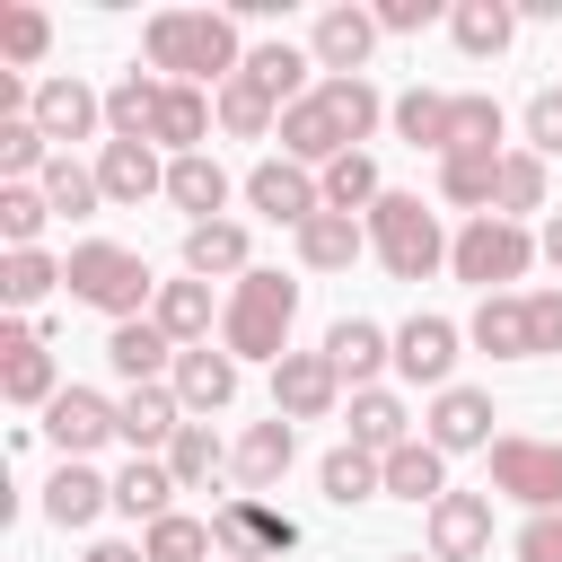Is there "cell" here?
Here are the masks:
<instances>
[{"label": "cell", "instance_id": "cell-1", "mask_svg": "<svg viewBox=\"0 0 562 562\" xmlns=\"http://www.w3.org/2000/svg\"><path fill=\"white\" fill-rule=\"evenodd\" d=\"M378 114H395L369 79H325L316 97H299L290 114H281V149L299 158V167H334V158H351V140H369L378 132Z\"/></svg>", "mask_w": 562, "mask_h": 562}, {"label": "cell", "instance_id": "cell-2", "mask_svg": "<svg viewBox=\"0 0 562 562\" xmlns=\"http://www.w3.org/2000/svg\"><path fill=\"white\" fill-rule=\"evenodd\" d=\"M149 70H176V88H193V79H237L246 70V53H237V26L220 18V9H158L149 18Z\"/></svg>", "mask_w": 562, "mask_h": 562}, {"label": "cell", "instance_id": "cell-3", "mask_svg": "<svg viewBox=\"0 0 562 562\" xmlns=\"http://www.w3.org/2000/svg\"><path fill=\"white\" fill-rule=\"evenodd\" d=\"M290 316H299V281H281V272H246L237 299L220 307V351H228V360H272V369H281Z\"/></svg>", "mask_w": 562, "mask_h": 562}, {"label": "cell", "instance_id": "cell-4", "mask_svg": "<svg viewBox=\"0 0 562 562\" xmlns=\"http://www.w3.org/2000/svg\"><path fill=\"white\" fill-rule=\"evenodd\" d=\"M61 272H70V299L105 307L114 325H132L140 307H158V299H149L158 281H149V263H140L132 246H105V237H88V246H70V263H61Z\"/></svg>", "mask_w": 562, "mask_h": 562}, {"label": "cell", "instance_id": "cell-5", "mask_svg": "<svg viewBox=\"0 0 562 562\" xmlns=\"http://www.w3.org/2000/svg\"><path fill=\"white\" fill-rule=\"evenodd\" d=\"M544 246L518 228V220H501V211H483V220H465V237L448 246V263H457V281H474L483 299H501V281H518L527 263H536Z\"/></svg>", "mask_w": 562, "mask_h": 562}, {"label": "cell", "instance_id": "cell-6", "mask_svg": "<svg viewBox=\"0 0 562 562\" xmlns=\"http://www.w3.org/2000/svg\"><path fill=\"white\" fill-rule=\"evenodd\" d=\"M369 246L386 255L395 281H422L430 263H448V237H439V220L422 211V193H386V202L369 211Z\"/></svg>", "mask_w": 562, "mask_h": 562}, {"label": "cell", "instance_id": "cell-7", "mask_svg": "<svg viewBox=\"0 0 562 562\" xmlns=\"http://www.w3.org/2000/svg\"><path fill=\"white\" fill-rule=\"evenodd\" d=\"M211 536H220V553H228V562H281V553L299 544V518H281L272 501L237 492L228 509H211Z\"/></svg>", "mask_w": 562, "mask_h": 562}, {"label": "cell", "instance_id": "cell-8", "mask_svg": "<svg viewBox=\"0 0 562 562\" xmlns=\"http://www.w3.org/2000/svg\"><path fill=\"white\" fill-rule=\"evenodd\" d=\"M492 492L527 501L536 518L562 509V448L553 439H492Z\"/></svg>", "mask_w": 562, "mask_h": 562}, {"label": "cell", "instance_id": "cell-9", "mask_svg": "<svg viewBox=\"0 0 562 562\" xmlns=\"http://www.w3.org/2000/svg\"><path fill=\"white\" fill-rule=\"evenodd\" d=\"M246 202H255L263 220H281V228H307V220L325 211V184H316L299 158H263V167L246 176Z\"/></svg>", "mask_w": 562, "mask_h": 562}, {"label": "cell", "instance_id": "cell-10", "mask_svg": "<svg viewBox=\"0 0 562 562\" xmlns=\"http://www.w3.org/2000/svg\"><path fill=\"white\" fill-rule=\"evenodd\" d=\"M334 395H342V378H334L325 351H281V369H272V413L281 422H325Z\"/></svg>", "mask_w": 562, "mask_h": 562}, {"label": "cell", "instance_id": "cell-11", "mask_svg": "<svg viewBox=\"0 0 562 562\" xmlns=\"http://www.w3.org/2000/svg\"><path fill=\"white\" fill-rule=\"evenodd\" d=\"M44 430H53V448H61V457H88V448L123 439L114 404H105V395H88V386H61V395L44 404Z\"/></svg>", "mask_w": 562, "mask_h": 562}, {"label": "cell", "instance_id": "cell-12", "mask_svg": "<svg viewBox=\"0 0 562 562\" xmlns=\"http://www.w3.org/2000/svg\"><path fill=\"white\" fill-rule=\"evenodd\" d=\"M0 395L9 404H53L61 395L53 386V351H44L35 325H0Z\"/></svg>", "mask_w": 562, "mask_h": 562}, {"label": "cell", "instance_id": "cell-13", "mask_svg": "<svg viewBox=\"0 0 562 562\" xmlns=\"http://www.w3.org/2000/svg\"><path fill=\"white\" fill-rule=\"evenodd\" d=\"M290 448H299V422H281V413H272V422H255V430L228 448V474H237V492H255V501H263V492L290 474Z\"/></svg>", "mask_w": 562, "mask_h": 562}, {"label": "cell", "instance_id": "cell-14", "mask_svg": "<svg viewBox=\"0 0 562 562\" xmlns=\"http://www.w3.org/2000/svg\"><path fill=\"white\" fill-rule=\"evenodd\" d=\"M492 544V492H448L430 509V562H474Z\"/></svg>", "mask_w": 562, "mask_h": 562}, {"label": "cell", "instance_id": "cell-15", "mask_svg": "<svg viewBox=\"0 0 562 562\" xmlns=\"http://www.w3.org/2000/svg\"><path fill=\"white\" fill-rule=\"evenodd\" d=\"M369 44H378V9H325L307 53H316V70H334V79H360Z\"/></svg>", "mask_w": 562, "mask_h": 562}, {"label": "cell", "instance_id": "cell-16", "mask_svg": "<svg viewBox=\"0 0 562 562\" xmlns=\"http://www.w3.org/2000/svg\"><path fill=\"white\" fill-rule=\"evenodd\" d=\"M26 114H35V132H44V140H88V132H97V114H105V97H97L88 79H44Z\"/></svg>", "mask_w": 562, "mask_h": 562}, {"label": "cell", "instance_id": "cell-17", "mask_svg": "<svg viewBox=\"0 0 562 562\" xmlns=\"http://www.w3.org/2000/svg\"><path fill=\"white\" fill-rule=\"evenodd\" d=\"M465 334H474L492 360H536V299H509V290H501V299H483V307H474V325H465Z\"/></svg>", "mask_w": 562, "mask_h": 562}, {"label": "cell", "instance_id": "cell-18", "mask_svg": "<svg viewBox=\"0 0 562 562\" xmlns=\"http://www.w3.org/2000/svg\"><path fill=\"white\" fill-rule=\"evenodd\" d=\"M395 369L422 378V386H448V369H457V325H448V316H413V325H395Z\"/></svg>", "mask_w": 562, "mask_h": 562}, {"label": "cell", "instance_id": "cell-19", "mask_svg": "<svg viewBox=\"0 0 562 562\" xmlns=\"http://www.w3.org/2000/svg\"><path fill=\"white\" fill-rule=\"evenodd\" d=\"M483 439H492V395H483V386H439V404H430V448L457 457V448H483Z\"/></svg>", "mask_w": 562, "mask_h": 562}, {"label": "cell", "instance_id": "cell-20", "mask_svg": "<svg viewBox=\"0 0 562 562\" xmlns=\"http://www.w3.org/2000/svg\"><path fill=\"white\" fill-rule=\"evenodd\" d=\"M158 334L176 342V351H202L211 342V281H158Z\"/></svg>", "mask_w": 562, "mask_h": 562}, {"label": "cell", "instance_id": "cell-21", "mask_svg": "<svg viewBox=\"0 0 562 562\" xmlns=\"http://www.w3.org/2000/svg\"><path fill=\"white\" fill-rule=\"evenodd\" d=\"M105 360H114L132 386H158V369H167V360H184V351L158 334V316H132V325H114V334H105Z\"/></svg>", "mask_w": 562, "mask_h": 562}, {"label": "cell", "instance_id": "cell-22", "mask_svg": "<svg viewBox=\"0 0 562 562\" xmlns=\"http://www.w3.org/2000/svg\"><path fill=\"white\" fill-rule=\"evenodd\" d=\"M386 492L413 501V509H439V501H448V457H439L430 439H404V448L386 457Z\"/></svg>", "mask_w": 562, "mask_h": 562}, {"label": "cell", "instance_id": "cell-23", "mask_svg": "<svg viewBox=\"0 0 562 562\" xmlns=\"http://www.w3.org/2000/svg\"><path fill=\"white\" fill-rule=\"evenodd\" d=\"M158 105H167V79L123 70V79L105 88V123H114V140H158Z\"/></svg>", "mask_w": 562, "mask_h": 562}, {"label": "cell", "instance_id": "cell-24", "mask_svg": "<svg viewBox=\"0 0 562 562\" xmlns=\"http://www.w3.org/2000/svg\"><path fill=\"white\" fill-rule=\"evenodd\" d=\"M97 184H105V202H140V193L167 184V167L149 158V140H105L97 149Z\"/></svg>", "mask_w": 562, "mask_h": 562}, {"label": "cell", "instance_id": "cell-25", "mask_svg": "<svg viewBox=\"0 0 562 562\" xmlns=\"http://www.w3.org/2000/svg\"><path fill=\"white\" fill-rule=\"evenodd\" d=\"M360 246H369V228H360L351 211H316V220L299 228V263H307V272H351Z\"/></svg>", "mask_w": 562, "mask_h": 562}, {"label": "cell", "instance_id": "cell-26", "mask_svg": "<svg viewBox=\"0 0 562 562\" xmlns=\"http://www.w3.org/2000/svg\"><path fill=\"white\" fill-rule=\"evenodd\" d=\"M105 501H114V483H105L97 465H79V457H70V465L44 483V518H53V527H88Z\"/></svg>", "mask_w": 562, "mask_h": 562}, {"label": "cell", "instance_id": "cell-27", "mask_svg": "<svg viewBox=\"0 0 562 562\" xmlns=\"http://www.w3.org/2000/svg\"><path fill=\"white\" fill-rule=\"evenodd\" d=\"M325 360H334V378H378V360H395V334H378L369 316H342L334 334H325Z\"/></svg>", "mask_w": 562, "mask_h": 562}, {"label": "cell", "instance_id": "cell-28", "mask_svg": "<svg viewBox=\"0 0 562 562\" xmlns=\"http://www.w3.org/2000/svg\"><path fill=\"white\" fill-rule=\"evenodd\" d=\"M228 395H237V360H228V351H211V342H202V351H184V360H176V404L220 413Z\"/></svg>", "mask_w": 562, "mask_h": 562}, {"label": "cell", "instance_id": "cell-29", "mask_svg": "<svg viewBox=\"0 0 562 562\" xmlns=\"http://www.w3.org/2000/svg\"><path fill=\"white\" fill-rule=\"evenodd\" d=\"M176 413H184V404H176V386H132V395L114 404V422H123V439H132V448H167V439L184 430Z\"/></svg>", "mask_w": 562, "mask_h": 562}, {"label": "cell", "instance_id": "cell-30", "mask_svg": "<svg viewBox=\"0 0 562 562\" xmlns=\"http://www.w3.org/2000/svg\"><path fill=\"white\" fill-rule=\"evenodd\" d=\"M184 272H193V281H211V272H237V281H246V228H237V220L184 228Z\"/></svg>", "mask_w": 562, "mask_h": 562}, {"label": "cell", "instance_id": "cell-31", "mask_svg": "<svg viewBox=\"0 0 562 562\" xmlns=\"http://www.w3.org/2000/svg\"><path fill=\"white\" fill-rule=\"evenodd\" d=\"M413 430H404V404L386 395V386H360L351 395V448H369V457H395Z\"/></svg>", "mask_w": 562, "mask_h": 562}, {"label": "cell", "instance_id": "cell-32", "mask_svg": "<svg viewBox=\"0 0 562 562\" xmlns=\"http://www.w3.org/2000/svg\"><path fill=\"white\" fill-rule=\"evenodd\" d=\"M307 70H316V53H299V44H255V53H246V79H263V88L281 97V114H290L299 97H316Z\"/></svg>", "mask_w": 562, "mask_h": 562}, {"label": "cell", "instance_id": "cell-33", "mask_svg": "<svg viewBox=\"0 0 562 562\" xmlns=\"http://www.w3.org/2000/svg\"><path fill=\"white\" fill-rule=\"evenodd\" d=\"M439 193L448 202H465L474 220L492 211V193H501V158L492 149H457V158H439Z\"/></svg>", "mask_w": 562, "mask_h": 562}, {"label": "cell", "instance_id": "cell-34", "mask_svg": "<svg viewBox=\"0 0 562 562\" xmlns=\"http://www.w3.org/2000/svg\"><path fill=\"white\" fill-rule=\"evenodd\" d=\"M167 202H176V211H193V228H202V220H220V202H228L220 158H176V167H167Z\"/></svg>", "mask_w": 562, "mask_h": 562}, {"label": "cell", "instance_id": "cell-35", "mask_svg": "<svg viewBox=\"0 0 562 562\" xmlns=\"http://www.w3.org/2000/svg\"><path fill=\"white\" fill-rule=\"evenodd\" d=\"M316 483H325V501H334V509H360L369 492H386V457H369V448H334Z\"/></svg>", "mask_w": 562, "mask_h": 562}, {"label": "cell", "instance_id": "cell-36", "mask_svg": "<svg viewBox=\"0 0 562 562\" xmlns=\"http://www.w3.org/2000/svg\"><path fill=\"white\" fill-rule=\"evenodd\" d=\"M176 492H184V483H176L158 457H132V465L114 474V509H123V518H167V501H176Z\"/></svg>", "mask_w": 562, "mask_h": 562}, {"label": "cell", "instance_id": "cell-37", "mask_svg": "<svg viewBox=\"0 0 562 562\" xmlns=\"http://www.w3.org/2000/svg\"><path fill=\"white\" fill-rule=\"evenodd\" d=\"M448 26H457V53H474V61H483V53H501V44L518 35V9H501V0H457V9H448Z\"/></svg>", "mask_w": 562, "mask_h": 562}, {"label": "cell", "instance_id": "cell-38", "mask_svg": "<svg viewBox=\"0 0 562 562\" xmlns=\"http://www.w3.org/2000/svg\"><path fill=\"white\" fill-rule=\"evenodd\" d=\"M448 114H457V97H439V88H404L395 97V132L413 149H439V158H448Z\"/></svg>", "mask_w": 562, "mask_h": 562}, {"label": "cell", "instance_id": "cell-39", "mask_svg": "<svg viewBox=\"0 0 562 562\" xmlns=\"http://www.w3.org/2000/svg\"><path fill=\"white\" fill-rule=\"evenodd\" d=\"M140 553L149 562H211L220 553V536H211V518H149V536H140Z\"/></svg>", "mask_w": 562, "mask_h": 562}, {"label": "cell", "instance_id": "cell-40", "mask_svg": "<svg viewBox=\"0 0 562 562\" xmlns=\"http://www.w3.org/2000/svg\"><path fill=\"white\" fill-rule=\"evenodd\" d=\"M202 132H211V105H202V88H176V79H167V105H158V140H167L176 158H202Z\"/></svg>", "mask_w": 562, "mask_h": 562}, {"label": "cell", "instance_id": "cell-41", "mask_svg": "<svg viewBox=\"0 0 562 562\" xmlns=\"http://www.w3.org/2000/svg\"><path fill=\"white\" fill-rule=\"evenodd\" d=\"M272 114H281V97H272L263 79H246V70H237V79L220 88V123H228L237 140H255V132H272Z\"/></svg>", "mask_w": 562, "mask_h": 562}, {"label": "cell", "instance_id": "cell-42", "mask_svg": "<svg viewBox=\"0 0 562 562\" xmlns=\"http://www.w3.org/2000/svg\"><path fill=\"white\" fill-rule=\"evenodd\" d=\"M316 184H325V211H378V202H386V184H378V167H369L360 149H351V158H334Z\"/></svg>", "mask_w": 562, "mask_h": 562}, {"label": "cell", "instance_id": "cell-43", "mask_svg": "<svg viewBox=\"0 0 562 562\" xmlns=\"http://www.w3.org/2000/svg\"><path fill=\"white\" fill-rule=\"evenodd\" d=\"M44 202L70 211V220H88V211L105 202V184H97V167H79L70 149H53V167H44Z\"/></svg>", "mask_w": 562, "mask_h": 562}, {"label": "cell", "instance_id": "cell-44", "mask_svg": "<svg viewBox=\"0 0 562 562\" xmlns=\"http://www.w3.org/2000/svg\"><path fill=\"white\" fill-rule=\"evenodd\" d=\"M457 149H492V158H501V105H492L483 88H465L457 114H448V158H457Z\"/></svg>", "mask_w": 562, "mask_h": 562}, {"label": "cell", "instance_id": "cell-45", "mask_svg": "<svg viewBox=\"0 0 562 562\" xmlns=\"http://www.w3.org/2000/svg\"><path fill=\"white\" fill-rule=\"evenodd\" d=\"M501 220H518V211H544V158L536 149H501Z\"/></svg>", "mask_w": 562, "mask_h": 562}, {"label": "cell", "instance_id": "cell-46", "mask_svg": "<svg viewBox=\"0 0 562 562\" xmlns=\"http://www.w3.org/2000/svg\"><path fill=\"white\" fill-rule=\"evenodd\" d=\"M44 220H53L44 184H0V237H9V255H26L44 237Z\"/></svg>", "mask_w": 562, "mask_h": 562}, {"label": "cell", "instance_id": "cell-47", "mask_svg": "<svg viewBox=\"0 0 562 562\" xmlns=\"http://www.w3.org/2000/svg\"><path fill=\"white\" fill-rule=\"evenodd\" d=\"M220 465H228V448L211 439V422H184V430L167 439V474H176V483H211Z\"/></svg>", "mask_w": 562, "mask_h": 562}, {"label": "cell", "instance_id": "cell-48", "mask_svg": "<svg viewBox=\"0 0 562 562\" xmlns=\"http://www.w3.org/2000/svg\"><path fill=\"white\" fill-rule=\"evenodd\" d=\"M53 281H70V272H61L44 246H26V255H9V263H0V299H9V307H35Z\"/></svg>", "mask_w": 562, "mask_h": 562}, {"label": "cell", "instance_id": "cell-49", "mask_svg": "<svg viewBox=\"0 0 562 562\" xmlns=\"http://www.w3.org/2000/svg\"><path fill=\"white\" fill-rule=\"evenodd\" d=\"M26 167H35V176H44V167H53V140H44V132H35V114H18V123H0V176H9V184H18V176H26Z\"/></svg>", "mask_w": 562, "mask_h": 562}, {"label": "cell", "instance_id": "cell-50", "mask_svg": "<svg viewBox=\"0 0 562 562\" xmlns=\"http://www.w3.org/2000/svg\"><path fill=\"white\" fill-rule=\"evenodd\" d=\"M44 44H53L44 9H0V53L9 61H44Z\"/></svg>", "mask_w": 562, "mask_h": 562}, {"label": "cell", "instance_id": "cell-51", "mask_svg": "<svg viewBox=\"0 0 562 562\" xmlns=\"http://www.w3.org/2000/svg\"><path fill=\"white\" fill-rule=\"evenodd\" d=\"M527 140H536V158H562V88L527 97Z\"/></svg>", "mask_w": 562, "mask_h": 562}, {"label": "cell", "instance_id": "cell-52", "mask_svg": "<svg viewBox=\"0 0 562 562\" xmlns=\"http://www.w3.org/2000/svg\"><path fill=\"white\" fill-rule=\"evenodd\" d=\"M518 562H562V509H544V518L518 527Z\"/></svg>", "mask_w": 562, "mask_h": 562}, {"label": "cell", "instance_id": "cell-53", "mask_svg": "<svg viewBox=\"0 0 562 562\" xmlns=\"http://www.w3.org/2000/svg\"><path fill=\"white\" fill-rule=\"evenodd\" d=\"M439 18V0H378V26L386 35H413V26H430Z\"/></svg>", "mask_w": 562, "mask_h": 562}, {"label": "cell", "instance_id": "cell-54", "mask_svg": "<svg viewBox=\"0 0 562 562\" xmlns=\"http://www.w3.org/2000/svg\"><path fill=\"white\" fill-rule=\"evenodd\" d=\"M536 351H562V290H536Z\"/></svg>", "mask_w": 562, "mask_h": 562}, {"label": "cell", "instance_id": "cell-55", "mask_svg": "<svg viewBox=\"0 0 562 562\" xmlns=\"http://www.w3.org/2000/svg\"><path fill=\"white\" fill-rule=\"evenodd\" d=\"M88 562H149L140 544H88Z\"/></svg>", "mask_w": 562, "mask_h": 562}, {"label": "cell", "instance_id": "cell-56", "mask_svg": "<svg viewBox=\"0 0 562 562\" xmlns=\"http://www.w3.org/2000/svg\"><path fill=\"white\" fill-rule=\"evenodd\" d=\"M544 263H553V272H562V211H553V220H544Z\"/></svg>", "mask_w": 562, "mask_h": 562}, {"label": "cell", "instance_id": "cell-57", "mask_svg": "<svg viewBox=\"0 0 562 562\" xmlns=\"http://www.w3.org/2000/svg\"><path fill=\"white\" fill-rule=\"evenodd\" d=\"M386 562H422V553H386Z\"/></svg>", "mask_w": 562, "mask_h": 562}]
</instances>
